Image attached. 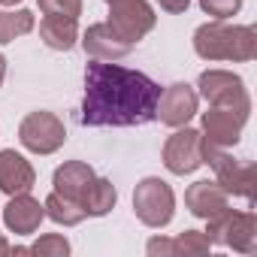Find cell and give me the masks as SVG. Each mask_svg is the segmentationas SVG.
<instances>
[{"instance_id": "1", "label": "cell", "mask_w": 257, "mask_h": 257, "mask_svg": "<svg viewBox=\"0 0 257 257\" xmlns=\"http://www.w3.org/2000/svg\"><path fill=\"white\" fill-rule=\"evenodd\" d=\"M161 85L140 70L115 61H94L85 67V103L79 121L88 127H140L155 121Z\"/></svg>"}, {"instance_id": "2", "label": "cell", "mask_w": 257, "mask_h": 257, "mask_svg": "<svg viewBox=\"0 0 257 257\" xmlns=\"http://www.w3.org/2000/svg\"><path fill=\"white\" fill-rule=\"evenodd\" d=\"M194 52L203 61H254L257 31L251 25H227L224 19L206 22L194 31Z\"/></svg>"}, {"instance_id": "3", "label": "cell", "mask_w": 257, "mask_h": 257, "mask_svg": "<svg viewBox=\"0 0 257 257\" xmlns=\"http://www.w3.org/2000/svg\"><path fill=\"white\" fill-rule=\"evenodd\" d=\"M206 239L212 245L233 248L239 254H254L257 251V218L254 212H236V209H221L218 215L206 218Z\"/></svg>"}, {"instance_id": "4", "label": "cell", "mask_w": 257, "mask_h": 257, "mask_svg": "<svg viewBox=\"0 0 257 257\" xmlns=\"http://www.w3.org/2000/svg\"><path fill=\"white\" fill-rule=\"evenodd\" d=\"M203 164H209L215 170V182L227 194L254 203V197H257V167L251 161H236L224 149H206L203 146Z\"/></svg>"}, {"instance_id": "5", "label": "cell", "mask_w": 257, "mask_h": 257, "mask_svg": "<svg viewBox=\"0 0 257 257\" xmlns=\"http://www.w3.org/2000/svg\"><path fill=\"white\" fill-rule=\"evenodd\" d=\"M134 212L152 230L167 227L173 221V215H176V194H173V188L164 179H158V176L143 179L137 185V191H134Z\"/></svg>"}, {"instance_id": "6", "label": "cell", "mask_w": 257, "mask_h": 257, "mask_svg": "<svg viewBox=\"0 0 257 257\" xmlns=\"http://www.w3.org/2000/svg\"><path fill=\"white\" fill-rule=\"evenodd\" d=\"M19 143L34 155H55L67 143L64 121L55 112H46V109L31 112L19 124Z\"/></svg>"}, {"instance_id": "7", "label": "cell", "mask_w": 257, "mask_h": 257, "mask_svg": "<svg viewBox=\"0 0 257 257\" xmlns=\"http://www.w3.org/2000/svg\"><path fill=\"white\" fill-rule=\"evenodd\" d=\"M106 4H109V28L131 46H137L158 25V16L146 0H106Z\"/></svg>"}, {"instance_id": "8", "label": "cell", "mask_w": 257, "mask_h": 257, "mask_svg": "<svg viewBox=\"0 0 257 257\" xmlns=\"http://www.w3.org/2000/svg\"><path fill=\"white\" fill-rule=\"evenodd\" d=\"M197 88L209 106H233L251 112V97L245 91V82L230 70H203Z\"/></svg>"}, {"instance_id": "9", "label": "cell", "mask_w": 257, "mask_h": 257, "mask_svg": "<svg viewBox=\"0 0 257 257\" xmlns=\"http://www.w3.org/2000/svg\"><path fill=\"white\" fill-rule=\"evenodd\" d=\"M248 121L245 109H233V106H212L209 112H203V146L206 149H230L239 143L242 127Z\"/></svg>"}, {"instance_id": "10", "label": "cell", "mask_w": 257, "mask_h": 257, "mask_svg": "<svg viewBox=\"0 0 257 257\" xmlns=\"http://www.w3.org/2000/svg\"><path fill=\"white\" fill-rule=\"evenodd\" d=\"M164 167L173 176H191L203 167V137L194 127H176V134L164 143Z\"/></svg>"}, {"instance_id": "11", "label": "cell", "mask_w": 257, "mask_h": 257, "mask_svg": "<svg viewBox=\"0 0 257 257\" xmlns=\"http://www.w3.org/2000/svg\"><path fill=\"white\" fill-rule=\"evenodd\" d=\"M197 103H200L197 91L185 82H176L161 91L155 118H161V124H167V127H185L197 115Z\"/></svg>"}, {"instance_id": "12", "label": "cell", "mask_w": 257, "mask_h": 257, "mask_svg": "<svg viewBox=\"0 0 257 257\" xmlns=\"http://www.w3.org/2000/svg\"><path fill=\"white\" fill-rule=\"evenodd\" d=\"M46 218V209L40 206V200H34L28 191L25 194H13L10 203L4 206V224L16 233V236H31L40 230Z\"/></svg>"}, {"instance_id": "13", "label": "cell", "mask_w": 257, "mask_h": 257, "mask_svg": "<svg viewBox=\"0 0 257 257\" xmlns=\"http://www.w3.org/2000/svg\"><path fill=\"white\" fill-rule=\"evenodd\" d=\"M82 49H85V55H91L94 61H118V58H124V55H131V43H124L112 28H109V22H100V25H91L85 34H82Z\"/></svg>"}, {"instance_id": "14", "label": "cell", "mask_w": 257, "mask_h": 257, "mask_svg": "<svg viewBox=\"0 0 257 257\" xmlns=\"http://www.w3.org/2000/svg\"><path fill=\"white\" fill-rule=\"evenodd\" d=\"M34 185H37V173L25 155H19L16 149L0 152V191L7 197H13V194L31 191Z\"/></svg>"}, {"instance_id": "15", "label": "cell", "mask_w": 257, "mask_h": 257, "mask_svg": "<svg viewBox=\"0 0 257 257\" xmlns=\"http://www.w3.org/2000/svg\"><path fill=\"white\" fill-rule=\"evenodd\" d=\"M185 206H188V212L194 215V218H212V215H218L221 209H227L230 206V194L218 185V182H209V179H203V182H194L188 191H185Z\"/></svg>"}, {"instance_id": "16", "label": "cell", "mask_w": 257, "mask_h": 257, "mask_svg": "<svg viewBox=\"0 0 257 257\" xmlns=\"http://www.w3.org/2000/svg\"><path fill=\"white\" fill-rule=\"evenodd\" d=\"M91 182H94V170H91V164H85V161H67L64 167L55 170V179H52L55 191H58L61 197L76 200V203H82V194L88 191Z\"/></svg>"}, {"instance_id": "17", "label": "cell", "mask_w": 257, "mask_h": 257, "mask_svg": "<svg viewBox=\"0 0 257 257\" xmlns=\"http://www.w3.org/2000/svg\"><path fill=\"white\" fill-rule=\"evenodd\" d=\"M40 37L55 52H70L79 43V25L70 16H46L40 22Z\"/></svg>"}, {"instance_id": "18", "label": "cell", "mask_w": 257, "mask_h": 257, "mask_svg": "<svg viewBox=\"0 0 257 257\" xmlns=\"http://www.w3.org/2000/svg\"><path fill=\"white\" fill-rule=\"evenodd\" d=\"M115 203H118L115 185H112L109 179H97V176H94V182H91L88 191L82 194V209H85V215H88V218H103V215H109V212L115 209Z\"/></svg>"}, {"instance_id": "19", "label": "cell", "mask_w": 257, "mask_h": 257, "mask_svg": "<svg viewBox=\"0 0 257 257\" xmlns=\"http://www.w3.org/2000/svg\"><path fill=\"white\" fill-rule=\"evenodd\" d=\"M43 209H46V218H52V221L61 224V227H76V224H82V221L88 218L85 209H82V203H76V200H70V197H61L58 191H52V194L46 197Z\"/></svg>"}, {"instance_id": "20", "label": "cell", "mask_w": 257, "mask_h": 257, "mask_svg": "<svg viewBox=\"0 0 257 257\" xmlns=\"http://www.w3.org/2000/svg\"><path fill=\"white\" fill-rule=\"evenodd\" d=\"M34 13L31 10H4L0 7V46L16 43V37H25L34 31Z\"/></svg>"}, {"instance_id": "21", "label": "cell", "mask_w": 257, "mask_h": 257, "mask_svg": "<svg viewBox=\"0 0 257 257\" xmlns=\"http://www.w3.org/2000/svg\"><path fill=\"white\" fill-rule=\"evenodd\" d=\"M28 254H37V257H67L70 254V242L61 233H46V236H40L28 248Z\"/></svg>"}, {"instance_id": "22", "label": "cell", "mask_w": 257, "mask_h": 257, "mask_svg": "<svg viewBox=\"0 0 257 257\" xmlns=\"http://www.w3.org/2000/svg\"><path fill=\"white\" fill-rule=\"evenodd\" d=\"M173 245H176V254H209V248H212V242L206 239V233H200V230H185V233H179L176 239H173Z\"/></svg>"}, {"instance_id": "23", "label": "cell", "mask_w": 257, "mask_h": 257, "mask_svg": "<svg viewBox=\"0 0 257 257\" xmlns=\"http://www.w3.org/2000/svg\"><path fill=\"white\" fill-rule=\"evenodd\" d=\"M37 4L46 16H70V19L82 16V0H37Z\"/></svg>"}, {"instance_id": "24", "label": "cell", "mask_w": 257, "mask_h": 257, "mask_svg": "<svg viewBox=\"0 0 257 257\" xmlns=\"http://www.w3.org/2000/svg\"><path fill=\"white\" fill-rule=\"evenodd\" d=\"M200 10L212 19H230L242 10V0H200Z\"/></svg>"}, {"instance_id": "25", "label": "cell", "mask_w": 257, "mask_h": 257, "mask_svg": "<svg viewBox=\"0 0 257 257\" xmlns=\"http://www.w3.org/2000/svg\"><path fill=\"white\" fill-rule=\"evenodd\" d=\"M146 251H149L152 257H176V245H173V239H164V236L149 239Z\"/></svg>"}, {"instance_id": "26", "label": "cell", "mask_w": 257, "mask_h": 257, "mask_svg": "<svg viewBox=\"0 0 257 257\" xmlns=\"http://www.w3.org/2000/svg\"><path fill=\"white\" fill-rule=\"evenodd\" d=\"M158 4H161V10H167V13L179 16V13H185V10L191 7V0H158Z\"/></svg>"}, {"instance_id": "27", "label": "cell", "mask_w": 257, "mask_h": 257, "mask_svg": "<svg viewBox=\"0 0 257 257\" xmlns=\"http://www.w3.org/2000/svg\"><path fill=\"white\" fill-rule=\"evenodd\" d=\"M4 79H7V58L0 55V85H4Z\"/></svg>"}, {"instance_id": "28", "label": "cell", "mask_w": 257, "mask_h": 257, "mask_svg": "<svg viewBox=\"0 0 257 257\" xmlns=\"http://www.w3.org/2000/svg\"><path fill=\"white\" fill-rule=\"evenodd\" d=\"M4 254H10V242L4 239V233H0V257H4Z\"/></svg>"}, {"instance_id": "29", "label": "cell", "mask_w": 257, "mask_h": 257, "mask_svg": "<svg viewBox=\"0 0 257 257\" xmlns=\"http://www.w3.org/2000/svg\"><path fill=\"white\" fill-rule=\"evenodd\" d=\"M16 4H22V0H0V7H16Z\"/></svg>"}]
</instances>
